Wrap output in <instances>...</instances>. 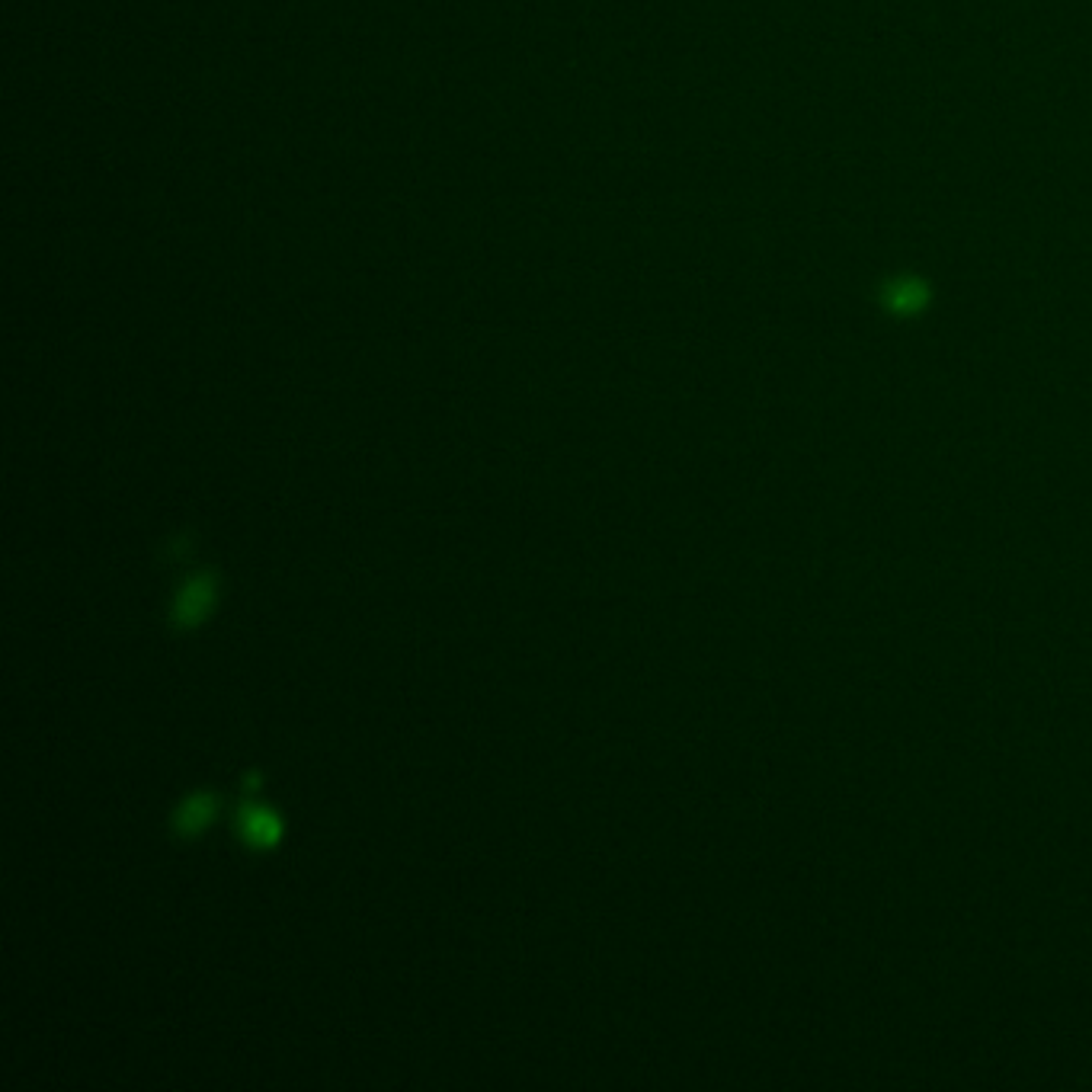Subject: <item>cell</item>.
Wrapping results in <instances>:
<instances>
[{
	"mask_svg": "<svg viewBox=\"0 0 1092 1092\" xmlns=\"http://www.w3.org/2000/svg\"><path fill=\"white\" fill-rule=\"evenodd\" d=\"M215 818H218V795L199 792V795L186 798V802L173 811L170 826H173L176 836H186V839H189V836L202 833Z\"/></svg>",
	"mask_w": 1092,
	"mask_h": 1092,
	"instance_id": "2",
	"label": "cell"
},
{
	"mask_svg": "<svg viewBox=\"0 0 1092 1092\" xmlns=\"http://www.w3.org/2000/svg\"><path fill=\"white\" fill-rule=\"evenodd\" d=\"M238 829H241V836L251 842V846H257V849H267V846H273L275 839L282 836V823L275 820L273 811H267V808H244L241 811V818H238Z\"/></svg>",
	"mask_w": 1092,
	"mask_h": 1092,
	"instance_id": "3",
	"label": "cell"
},
{
	"mask_svg": "<svg viewBox=\"0 0 1092 1092\" xmlns=\"http://www.w3.org/2000/svg\"><path fill=\"white\" fill-rule=\"evenodd\" d=\"M218 596V577L215 570H199L196 577H189L183 583V590L176 593L173 606H170V625L173 628H196L215 606Z\"/></svg>",
	"mask_w": 1092,
	"mask_h": 1092,
	"instance_id": "1",
	"label": "cell"
},
{
	"mask_svg": "<svg viewBox=\"0 0 1092 1092\" xmlns=\"http://www.w3.org/2000/svg\"><path fill=\"white\" fill-rule=\"evenodd\" d=\"M186 551H189V536H183V539H173V548H170V561H180V557H186Z\"/></svg>",
	"mask_w": 1092,
	"mask_h": 1092,
	"instance_id": "4",
	"label": "cell"
}]
</instances>
